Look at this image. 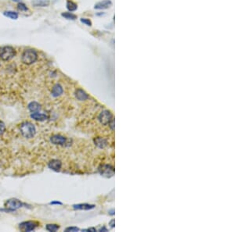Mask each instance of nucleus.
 <instances>
[{
  "mask_svg": "<svg viewBox=\"0 0 235 232\" xmlns=\"http://www.w3.org/2000/svg\"><path fill=\"white\" fill-rule=\"evenodd\" d=\"M38 53L35 49L27 48L23 52L22 56H21V61L24 64L31 65L36 62L38 60Z\"/></svg>",
  "mask_w": 235,
  "mask_h": 232,
  "instance_id": "f257e3e1",
  "label": "nucleus"
},
{
  "mask_svg": "<svg viewBox=\"0 0 235 232\" xmlns=\"http://www.w3.org/2000/svg\"><path fill=\"white\" fill-rule=\"evenodd\" d=\"M20 131L21 134L26 138H32L36 133L35 125L29 121L23 122L20 126Z\"/></svg>",
  "mask_w": 235,
  "mask_h": 232,
  "instance_id": "f03ea898",
  "label": "nucleus"
},
{
  "mask_svg": "<svg viewBox=\"0 0 235 232\" xmlns=\"http://www.w3.org/2000/svg\"><path fill=\"white\" fill-rule=\"evenodd\" d=\"M16 50L10 45H6L0 48V59L2 61H10L15 57Z\"/></svg>",
  "mask_w": 235,
  "mask_h": 232,
  "instance_id": "7ed1b4c3",
  "label": "nucleus"
},
{
  "mask_svg": "<svg viewBox=\"0 0 235 232\" xmlns=\"http://www.w3.org/2000/svg\"><path fill=\"white\" fill-rule=\"evenodd\" d=\"M23 205L24 204L22 203V202H21L18 199H14H14H10L6 200L5 203H4V206H5L6 208H7L8 210H10V211L21 208Z\"/></svg>",
  "mask_w": 235,
  "mask_h": 232,
  "instance_id": "20e7f679",
  "label": "nucleus"
},
{
  "mask_svg": "<svg viewBox=\"0 0 235 232\" xmlns=\"http://www.w3.org/2000/svg\"><path fill=\"white\" fill-rule=\"evenodd\" d=\"M38 226V223L36 221L28 220L24 221L19 224V229L21 231H32Z\"/></svg>",
  "mask_w": 235,
  "mask_h": 232,
  "instance_id": "39448f33",
  "label": "nucleus"
},
{
  "mask_svg": "<svg viewBox=\"0 0 235 232\" xmlns=\"http://www.w3.org/2000/svg\"><path fill=\"white\" fill-rule=\"evenodd\" d=\"M99 120L104 125H107V124H110L112 119V114L108 111V110H104V111L101 112L99 115Z\"/></svg>",
  "mask_w": 235,
  "mask_h": 232,
  "instance_id": "423d86ee",
  "label": "nucleus"
},
{
  "mask_svg": "<svg viewBox=\"0 0 235 232\" xmlns=\"http://www.w3.org/2000/svg\"><path fill=\"white\" fill-rule=\"evenodd\" d=\"M99 171L101 175L107 177H111L114 175V169L111 165H102L99 168Z\"/></svg>",
  "mask_w": 235,
  "mask_h": 232,
  "instance_id": "0eeeda50",
  "label": "nucleus"
},
{
  "mask_svg": "<svg viewBox=\"0 0 235 232\" xmlns=\"http://www.w3.org/2000/svg\"><path fill=\"white\" fill-rule=\"evenodd\" d=\"M50 141L56 145H64L67 142V138L60 134H54L50 137Z\"/></svg>",
  "mask_w": 235,
  "mask_h": 232,
  "instance_id": "6e6552de",
  "label": "nucleus"
},
{
  "mask_svg": "<svg viewBox=\"0 0 235 232\" xmlns=\"http://www.w3.org/2000/svg\"><path fill=\"white\" fill-rule=\"evenodd\" d=\"M48 167L49 168L51 169V170H54V171H58L61 169L62 167V163L59 160H50L48 163Z\"/></svg>",
  "mask_w": 235,
  "mask_h": 232,
  "instance_id": "1a4fd4ad",
  "label": "nucleus"
},
{
  "mask_svg": "<svg viewBox=\"0 0 235 232\" xmlns=\"http://www.w3.org/2000/svg\"><path fill=\"white\" fill-rule=\"evenodd\" d=\"M64 92L63 87L60 84H56L53 86L52 90H51V94L54 97H59Z\"/></svg>",
  "mask_w": 235,
  "mask_h": 232,
  "instance_id": "9d476101",
  "label": "nucleus"
},
{
  "mask_svg": "<svg viewBox=\"0 0 235 232\" xmlns=\"http://www.w3.org/2000/svg\"><path fill=\"white\" fill-rule=\"evenodd\" d=\"M112 5V2L111 0H104L102 2H99L94 6V9L96 10H105V9L109 8Z\"/></svg>",
  "mask_w": 235,
  "mask_h": 232,
  "instance_id": "9b49d317",
  "label": "nucleus"
},
{
  "mask_svg": "<svg viewBox=\"0 0 235 232\" xmlns=\"http://www.w3.org/2000/svg\"><path fill=\"white\" fill-rule=\"evenodd\" d=\"M75 97L79 101H85V100H87L89 99L88 94L84 90L81 89V88H78L76 90V91H75Z\"/></svg>",
  "mask_w": 235,
  "mask_h": 232,
  "instance_id": "f8f14e48",
  "label": "nucleus"
},
{
  "mask_svg": "<svg viewBox=\"0 0 235 232\" xmlns=\"http://www.w3.org/2000/svg\"><path fill=\"white\" fill-rule=\"evenodd\" d=\"M50 4V0H32L31 5L35 7H47Z\"/></svg>",
  "mask_w": 235,
  "mask_h": 232,
  "instance_id": "ddd939ff",
  "label": "nucleus"
},
{
  "mask_svg": "<svg viewBox=\"0 0 235 232\" xmlns=\"http://www.w3.org/2000/svg\"><path fill=\"white\" fill-rule=\"evenodd\" d=\"M73 208L74 210H89L95 208V205L87 204V203H82V204H77L73 206Z\"/></svg>",
  "mask_w": 235,
  "mask_h": 232,
  "instance_id": "4468645a",
  "label": "nucleus"
},
{
  "mask_svg": "<svg viewBox=\"0 0 235 232\" xmlns=\"http://www.w3.org/2000/svg\"><path fill=\"white\" fill-rule=\"evenodd\" d=\"M28 108L29 111L31 112V113H37V112H39L41 110L42 107L41 105L38 102H31L28 104Z\"/></svg>",
  "mask_w": 235,
  "mask_h": 232,
  "instance_id": "2eb2a0df",
  "label": "nucleus"
},
{
  "mask_svg": "<svg viewBox=\"0 0 235 232\" xmlns=\"http://www.w3.org/2000/svg\"><path fill=\"white\" fill-rule=\"evenodd\" d=\"M31 117L33 120H37V121H45L47 120L48 117H47L46 114H39L38 112L37 113H32L31 114Z\"/></svg>",
  "mask_w": 235,
  "mask_h": 232,
  "instance_id": "dca6fc26",
  "label": "nucleus"
},
{
  "mask_svg": "<svg viewBox=\"0 0 235 232\" xmlns=\"http://www.w3.org/2000/svg\"><path fill=\"white\" fill-rule=\"evenodd\" d=\"M3 15L5 16L6 17L10 18V19L11 20H18V17H19V15H18V13L12 10L5 11V12L3 13Z\"/></svg>",
  "mask_w": 235,
  "mask_h": 232,
  "instance_id": "f3484780",
  "label": "nucleus"
},
{
  "mask_svg": "<svg viewBox=\"0 0 235 232\" xmlns=\"http://www.w3.org/2000/svg\"><path fill=\"white\" fill-rule=\"evenodd\" d=\"M66 7L68 9L70 12H74V11L77 10L78 9V5L75 2H74L72 0H67V3H66Z\"/></svg>",
  "mask_w": 235,
  "mask_h": 232,
  "instance_id": "a211bd4d",
  "label": "nucleus"
},
{
  "mask_svg": "<svg viewBox=\"0 0 235 232\" xmlns=\"http://www.w3.org/2000/svg\"><path fill=\"white\" fill-rule=\"evenodd\" d=\"M94 142H95L96 145L99 148H104L107 145V141L103 137H97L96 139H94Z\"/></svg>",
  "mask_w": 235,
  "mask_h": 232,
  "instance_id": "6ab92c4d",
  "label": "nucleus"
},
{
  "mask_svg": "<svg viewBox=\"0 0 235 232\" xmlns=\"http://www.w3.org/2000/svg\"><path fill=\"white\" fill-rule=\"evenodd\" d=\"M46 229L48 231L55 232L60 229V226L58 224H56V223H49V224L46 226Z\"/></svg>",
  "mask_w": 235,
  "mask_h": 232,
  "instance_id": "aec40b11",
  "label": "nucleus"
},
{
  "mask_svg": "<svg viewBox=\"0 0 235 232\" xmlns=\"http://www.w3.org/2000/svg\"><path fill=\"white\" fill-rule=\"evenodd\" d=\"M61 16H62L64 18L68 20H76L77 19V16L75 14H72V13H69V12H64L61 14Z\"/></svg>",
  "mask_w": 235,
  "mask_h": 232,
  "instance_id": "412c9836",
  "label": "nucleus"
},
{
  "mask_svg": "<svg viewBox=\"0 0 235 232\" xmlns=\"http://www.w3.org/2000/svg\"><path fill=\"white\" fill-rule=\"evenodd\" d=\"M17 9L21 12H27L28 11V7L24 2H18V6H17Z\"/></svg>",
  "mask_w": 235,
  "mask_h": 232,
  "instance_id": "4be33fe9",
  "label": "nucleus"
},
{
  "mask_svg": "<svg viewBox=\"0 0 235 232\" xmlns=\"http://www.w3.org/2000/svg\"><path fill=\"white\" fill-rule=\"evenodd\" d=\"M80 21H81V23H82V24H84L86 26H90V27L92 26V21L90 19H88V18H81Z\"/></svg>",
  "mask_w": 235,
  "mask_h": 232,
  "instance_id": "5701e85b",
  "label": "nucleus"
},
{
  "mask_svg": "<svg viewBox=\"0 0 235 232\" xmlns=\"http://www.w3.org/2000/svg\"><path fill=\"white\" fill-rule=\"evenodd\" d=\"M6 131V125L2 121L0 120V136L4 134Z\"/></svg>",
  "mask_w": 235,
  "mask_h": 232,
  "instance_id": "b1692460",
  "label": "nucleus"
},
{
  "mask_svg": "<svg viewBox=\"0 0 235 232\" xmlns=\"http://www.w3.org/2000/svg\"><path fill=\"white\" fill-rule=\"evenodd\" d=\"M78 230H79V228H78V227H67V228L65 229V231H78Z\"/></svg>",
  "mask_w": 235,
  "mask_h": 232,
  "instance_id": "393cba45",
  "label": "nucleus"
},
{
  "mask_svg": "<svg viewBox=\"0 0 235 232\" xmlns=\"http://www.w3.org/2000/svg\"><path fill=\"white\" fill-rule=\"evenodd\" d=\"M86 230V231H97V230H96L94 227H91V228H88L86 229V230Z\"/></svg>",
  "mask_w": 235,
  "mask_h": 232,
  "instance_id": "a878e982",
  "label": "nucleus"
},
{
  "mask_svg": "<svg viewBox=\"0 0 235 232\" xmlns=\"http://www.w3.org/2000/svg\"><path fill=\"white\" fill-rule=\"evenodd\" d=\"M109 225L111 226V227H114V220H111V221L109 223Z\"/></svg>",
  "mask_w": 235,
  "mask_h": 232,
  "instance_id": "bb28decb",
  "label": "nucleus"
},
{
  "mask_svg": "<svg viewBox=\"0 0 235 232\" xmlns=\"http://www.w3.org/2000/svg\"><path fill=\"white\" fill-rule=\"evenodd\" d=\"M50 204H58V205H61L62 203H60V202H53V203H51Z\"/></svg>",
  "mask_w": 235,
  "mask_h": 232,
  "instance_id": "cd10ccee",
  "label": "nucleus"
},
{
  "mask_svg": "<svg viewBox=\"0 0 235 232\" xmlns=\"http://www.w3.org/2000/svg\"><path fill=\"white\" fill-rule=\"evenodd\" d=\"M109 214L110 215H114V210H111L109 211Z\"/></svg>",
  "mask_w": 235,
  "mask_h": 232,
  "instance_id": "c85d7f7f",
  "label": "nucleus"
},
{
  "mask_svg": "<svg viewBox=\"0 0 235 232\" xmlns=\"http://www.w3.org/2000/svg\"><path fill=\"white\" fill-rule=\"evenodd\" d=\"M10 1H12V2H21V0H10Z\"/></svg>",
  "mask_w": 235,
  "mask_h": 232,
  "instance_id": "c756f323",
  "label": "nucleus"
},
{
  "mask_svg": "<svg viewBox=\"0 0 235 232\" xmlns=\"http://www.w3.org/2000/svg\"><path fill=\"white\" fill-rule=\"evenodd\" d=\"M103 230H104V231H107V228H105V227H103V228H100V231H103Z\"/></svg>",
  "mask_w": 235,
  "mask_h": 232,
  "instance_id": "7c9ffc66",
  "label": "nucleus"
}]
</instances>
